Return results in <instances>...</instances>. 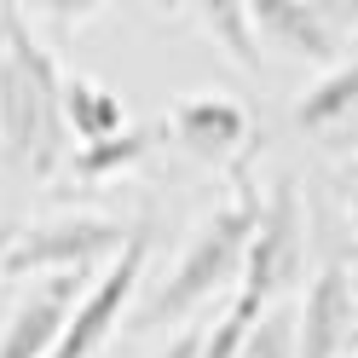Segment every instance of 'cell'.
Segmentation results:
<instances>
[{"label":"cell","instance_id":"obj_15","mask_svg":"<svg viewBox=\"0 0 358 358\" xmlns=\"http://www.w3.org/2000/svg\"><path fill=\"white\" fill-rule=\"evenodd\" d=\"M203 335H208L203 324H191V329H179V335H173V341H168L162 352H156V358H203Z\"/></svg>","mask_w":358,"mask_h":358},{"label":"cell","instance_id":"obj_9","mask_svg":"<svg viewBox=\"0 0 358 358\" xmlns=\"http://www.w3.org/2000/svg\"><path fill=\"white\" fill-rule=\"evenodd\" d=\"M352 272L347 266H324L318 278H312L306 289V301L295 306L301 312V347L295 358H347V335H352Z\"/></svg>","mask_w":358,"mask_h":358},{"label":"cell","instance_id":"obj_1","mask_svg":"<svg viewBox=\"0 0 358 358\" xmlns=\"http://www.w3.org/2000/svg\"><path fill=\"white\" fill-rule=\"evenodd\" d=\"M0 139L29 179H58L70 162L64 70L24 6H0Z\"/></svg>","mask_w":358,"mask_h":358},{"label":"cell","instance_id":"obj_18","mask_svg":"<svg viewBox=\"0 0 358 358\" xmlns=\"http://www.w3.org/2000/svg\"><path fill=\"white\" fill-rule=\"evenodd\" d=\"M347 358H358V324H352V335H347Z\"/></svg>","mask_w":358,"mask_h":358},{"label":"cell","instance_id":"obj_4","mask_svg":"<svg viewBox=\"0 0 358 358\" xmlns=\"http://www.w3.org/2000/svg\"><path fill=\"white\" fill-rule=\"evenodd\" d=\"M301 272H306V203H301L295 173H278L272 191H266V208H260V231L249 249L243 289L272 306L283 289H295Z\"/></svg>","mask_w":358,"mask_h":358},{"label":"cell","instance_id":"obj_19","mask_svg":"<svg viewBox=\"0 0 358 358\" xmlns=\"http://www.w3.org/2000/svg\"><path fill=\"white\" fill-rule=\"evenodd\" d=\"M352 295H358V266H352Z\"/></svg>","mask_w":358,"mask_h":358},{"label":"cell","instance_id":"obj_16","mask_svg":"<svg viewBox=\"0 0 358 358\" xmlns=\"http://www.w3.org/2000/svg\"><path fill=\"white\" fill-rule=\"evenodd\" d=\"M6 243H12V226L0 231V278H6Z\"/></svg>","mask_w":358,"mask_h":358},{"label":"cell","instance_id":"obj_2","mask_svg":"<svg viewBox=\"0 0 358 358\" xmlns=\"http://www.w3.org/2000/svg\"><path fill=\"white\" fill-rule=\"evenodd\" d=\"M260 191L249 185V173L237 168V185H231V203L214 208L196 237L185 243L179 266L168 272V283L139 306V324H179L191 312H203L214 295H237L243 272H249V249H255V231H260Z\"/></svg>","mask_w":358,"mask_h":358},{"label":"cell","instance_id":"obj_13","mask_svg":"<svg viewBox=\"0 0 358 358\" xmlns=\"http://www.w3.org/2000/svg\"><path fill=\"white\" fill-rule=\"evenodd\" d=\"M358 104V64H341V70H324V81L312 87L306 99H295V127L306 133H329L335 122H347Z\"/></svg>","mask_w":358,"mask_h":358},{"label":"cell","instance_id":"obj_12","mask_svg":"<svg viewBox=\"0 0 358 358\" xmlns=\"http://www.w3.org/2000/svg\"><path fill=\"white\" fill-rule=\"evenodd\" d=\"M196 24L208 29L214 47H226V58L237 64V70H260V24H255V6L214 0V6H196Z\"/></svg>","mask_w":358,"mask_h":358},{"label":"cell","instance_id":"obj_17","mask_svg":"<svg viewBox=\"0 0 358 358\" xmlns=\"http://www.w3.org/2000/svg\"><path fill=\"white\" fill-rule=\"evenodd\" d=\"M347 220H352V237H358V191H352V203H347Z\"/></svg>","mask_w":358,"mask_h":358},{"label":"cell","instance_id":"obj_7","mask_svg":"<svg viewBox=\"0 0 358 358\" xmlns=\"http://www.w3.org/2000/svg\"><path fill=\"white\" fill-rule=\"evenodd\" d=\"M168 133L179 150H191L196 162H214V168H243V156L255 150V122L249 110L226 93H196V99H179Z\"/></svg>","mask_w":358,"mask_h":358},{"label":"cell","instance_id":"obj_11","mask_svg":"<svg viewBox=\"0 0 358 358\" xmlns=\"http://www.w3.org/2000/svg\"><path fill=\"white\" fill-rule=\"evenodd\" d=\"M64 122H70V133L81 145H104V139H116V133L133 127L122 93L93 81V76H64Z\"/></svg>","mask_w":358,"mask_h":358},{"label":"cell","instance_id":"obj_6","mask_svg":"<svg viewBox=\"0 0 358 358\" xmlns=\"http://www.w3.org/2000/svg\"><path fill=\"white\" fill-rule=\"evenodd\" d=\"M255 24L283 52L312 58L324 70H341V41H347V29H358V6H335V0H260Z\"/></svg>","mask_w":358,"mask_h":358},{"label":"cell","instance_id":"obj_14","mask_svg":"<svg viewBox=\"0 0 358 358\" xmlns=\"http://www.w3.org/2000/svg\"><path fill=\"white\" fill-rule=\"evenodd\" d=\"M301 347V312H266V324L255 329V341L243 347V358H295Z\"/></svg>","mask_w":358,"mask_h":358},{"label":"cell","instance_id":"obj_10","mask_svg":"<svg viewBox=\"0 0 358 358\" xmlns=\"http://www.w3.org/2000/svg\"><path fill=\"white\" fill-rule=\"evenodd\" d=\"M162 139H168V122H133L127 133H116V139H104V145H76L64 173H70L76 185H104V179L139 168Z\"/></svg>","mask_w":358,"mask_h":358},{"label":"cell","instance_id":"obj_8","mask_svg":"<svg viewBox=\"0 0 358 358\" xmlns=\"http://www.w3.org/2000/svg\"><path fill=\"white\" fill-rule=\"evenodd\" d=\"M76 306H81V272L41 278V289H29L17 301L12 324L0 329V358H52L70 318H76Z\"/></svg>","mask_w":358,"mask_h":358},{"label":"cell","instance_id":"obj_5","mask_svg":"<svg viewBox=\"0 0 358 358\" xmlns=\"http://www.w3.org/2000/svg\"><path fill=\"white\" fill-rule=\"evenodd\" d=\"M145 255H150V231L139 226L133 243L104 266V272L93 278V289L81 295V306H76V318H70V329H64V341H58L52 358H93L110 335H116L122 312L133 301V289H139V278H145Z\"/></svg>","mask_w":358,"mask_h":358},{"label":"cell","instance_id":"obj_3","mask_svg":"<svg viewBox=\"0 0 358 358\" xmlns=\"http://www.w3.org/2000/svg\"><path fill=\"white\" fill-rule=\"evenodd\" d=\"M139 226L122 220H99V214H64V220H41V226H12L6 243V278H64V272H93V266L116 260Z\"/></svg>","mask_w":358,"mask_h":358}]
</instances>
